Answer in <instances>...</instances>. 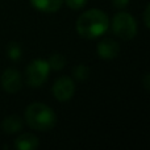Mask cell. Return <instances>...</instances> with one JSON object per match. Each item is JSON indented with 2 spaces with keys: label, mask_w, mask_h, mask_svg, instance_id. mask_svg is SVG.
Returning <instances> with one entry per match:
<instances>
[{
  "label": "cell",
  "mask_w": 150,
  "mask_h": 150,
  "mask_svg": "<svg viewBox=\"0 0 150 150\" xmlns=\"http://www.w3.org/2000/svg\"><path fill=\"white\" fill-rule=\"evenodd\" d=\"M88 75H90V69H88L86 65H76L73 69V76H74V79L79 80V82H83V80H86L88 78Z\"/></svg>",
  "instance_id": "13"
},
{
  "label": "cell",
  "mask_w": 150,
  "mask_h": 150,
  "mask_svg": "<svg viewBox=\"0 0 150 150\" xmlns=\"http://www.w3.org/2000/svg\"><path fill=\"white\" fill-rule=\"evenodd\" d=\"M142 84H144V87H145L146 90H149V91H150V74H146L145 76H144V79H142Z\"/></svg>",
  "instance_id": "17"
},
{
  "label": "cell",
  "mask_w": 150,
  "mask_h": 150,
  "mask_svg": "<svg viewBox=\"0 0 150 150\" xmlns=\"http://www.w3.org/2000/svg\"><path fill=\"white\" fill-rule=\"evenodd\" d=\"M130 0H112V4H113L115 8L117 9H124V8L128 7Z\"/></svg>",
  "instance_id": "15"
},
{
  "label": "cell",
  "mask_w": 150,
  "mask_h": 150,
  "mask_svg": "<svg viewBox=\"0 0 150 150\" xmlns=\"http://www.w3.org/2000/svg\"><path fill=\"white\" fill-rule=\"evenodd\" d=\"M63 3H65L69 8H71V9L78 11V9H82V8L84 7L87 0H63Z\"/></svg>",
  "instance_id": "14"
},
{
  "label": "cell",
  "mask_w": 150,
  "mask_h": 150,
  "mask_svg": "<svg viewBox=\"0 0 150 150\" xmlns=\"http://www.w3.org/2000/svg\"><path fill=\"white\" fill-rule=\"evenodd\" d=\"M26 124L34 130L47 132L57 124V115L49 105L44 103H32L26 107L24 113Z\"/></svg>",
  "instance_id": "2"
},
{
  "label": "cell",
  "mask_w": 150,
  "mask_h": 150,
  "mask_svg": "<svg viewBox=\"0 0 150 150\" xmlns=\"http://www.w3.org/2000/svg\"><path fill=\"white\" fill-rule=\"evenodd\" d=\"M109 25H111L112 32H113L115 36L124 40V41L133 40L138 30L136 18L133 17L130 13H127V12L116 13Z\"/></svg>",
  "instance_id": "3"
},
{
  "label": "cell",
  "mask_w": 150,
  "mask_h": 150,
  "mask_svg": "<svg viewBox=\"0 0 150 150\" xmlns=\"http://www.w3.org/2000/svg\"><path fill=\"white\" fill-rule=\"evenodd\" d=\"M144 23L150 29V3L148 4V7L145 8V12H144Z\"/></svg>",
  "instance_id": "16"
},
{
  "label": "cell",
  "mask_w": 150,
  "mask_h": 150,
  "mask_svg": "<svg viewBox=\"0 0 150 150\" xmlns=\"http://www.w3.org/2000/svg\"><path fill=\"white\" fill-rule=\"evenodd\" d=\"M50 66V70H54V71H59L65 67L66 65V58L63 57L62 54H53L50 55L49 61H47Z\"/></svg>",
  "instance_id": "12"
},
{
  "label": "cell",
  "mask_w": 150,
  "mask_h": 150,
  "mask_svg": "<svg viewBox=\"0 0 150 150\" xmlns=\"http://www.w3.org/2000/svg\"><path fill=\"white\" fill-rule=\"evenodd\" d=\"M24 127V120L18 115H9L1 121V129L7 134H15Z\"/></svg>",
  "instance_id": "8"
},
{
  "label": "cell",
  "mask_w": 150,
  "mask_h": 150,
  "mask_svg": "<svg viewBox=\"0 0 150 150\" xmlns=\"http://www.w3.org/2000/svg\"><path fill=\"white\" fill-rule=\"evenodd\" d=\"M38 145V138L32 133H24L15 140V148L18 150H34Z\"/></svg>",
  "instance_id": "10"
},
{
  "label": "cell",
  "mask_w": 150,
  "mask_h": 150,
  "mask_svg": "<svg viewBox=\"0 0 150 150\" xmlns=\"http://www.w3.org/2000/svg\"><path fill=\"white\" fill-rule=\"evenodd\" d=\"M50 74V66L45 59H33L25 70L26 83L32 88H38L45 84Z\"/></svg>",
  "instance_id": "4"
},
{
  "label": "cell",
  "mask_w": 150,
  "mask_h": 150,
  "mask_svg": "<svg viewBox=\"0 0 150 150\" xmlns=\"http://www.w3.org/2000/svg\"><path fill=\"white\" fill-rule=\"evenodd\" d=\"M96 52H98V55L101 59L111 61V59H115L119 55L120 45L112 38H104L98 44Z\"/></svg>",
  "instance_id": "7"
},
{
  "label": "cell",
  "mask_w": 150,
  "mask_h": 150,
  "mask_svg": "<svg viewBox=\"0 0 150 150\" xmlns=\"http://www.w3.org/2000/svg\"><path fill=\"white\" fill-rule=\"evenodd\" d=\"M7 55L11 61H17L21 59V55H23V49H21L20 44L17 42H9L7 45Z\"/></svg>",
  "instance_id": "11"
},
{
  "label": "cell",
  "mask_w": 150,
  "mask_h": 150,
  "mask_svg": "<svg viewBox=\"0 0 150 150\" xmlns=\"http://www.w3.org/2000/svg\"><path fill=\"white\" fill-rule=\"evenodd\" d=\"M0 83L4 91L9 93H16L23 87V78L21 74L15 69H7L0 78Z\"/></svg>",
  "instance_id": "6"
},
{
  "label": "cell",
  "mask_w": 150,
  "mask_h": 150,
  "mask_svg": "<svg viewBox=\"0 0 150 150\" xmlns=\"http://www.w3.org/2000/svg\"><path fill=\"white\" fill-rule=\"evenodd\" d=\"M75 93V83L70 76H61L53 84V96L58 101H69Z\"/></svg>",
  "instance_id": "5"
},
{
  "label": "cell",
  "mask_w": 150,
  "mask_h": 150,
  "mask_svg": "<svg viewBox=\"0 0 150 150\" xmlns=\"http://www.w3.org/2000/svg\"><path fill=\"white\" fill-rule=\"evenodd\" d=\"M75 28H76V33L83 38H98L109 29V17L104 11L92 8L83 12L78 17Z\"/></svg>",
  "instance_id": "1"
},
{
  "label": "cell",
  "mask_w": 150,
  "mask_h": 150,
  "mask_svg": "<svg viewBox=\"0 0 150 150\" xmlns=\"http://www.w3.org/2000/svg\"><path fill=\"white\" fill-rule=\"evenodd\" d=\"M34 9L42 13H54L62 7L63 0H29Z\"/></svg>",
  "instance_id": "9"
}]
</instances>
